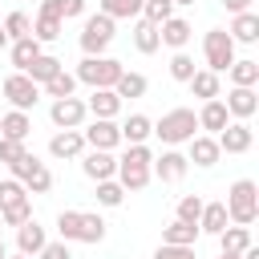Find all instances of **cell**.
I'll return each mask as SVG.
<instances>
[{
    "label": "cell",
    "instance_id": "42",
    "mask_svg": "<svg viewBox=\"0 0 259 259\" xmlns=\"http://www.w3.org/2000/svg\"><path fill=\"white\" fill-rule=\"evenodd\" d=\"M0 219H4V227H20V223L32 219V202H28V198H24V202H12V206L0 210Z\"/></svg>",
    "mask_w": 259,
    "mask_h": 259
},
{
    "label": "cell",
    "instance_id": "37",
    "mask_svg": "<svg viewBox=\"0 0 259 259\" xmlns=\"http://www.w3.org/2000/svg\"><path fill=\"white\" fill-rule=\"evenodd\" d=\"M125 202V190H121V182L117 178H105V182H97V206H121Z\"/></svg>",
    "mask_w": 259,
    "mask_h": 259
},
{
    "label": "cell",
    "instance_id": "45",
    "mask_svg": "<svg viewBox=\"0 0 259 259\" xmlns=\"http://www.w3.org/2000/svg\"><path fill=\"white\" fill-rule=\"evenodd\" d=\"M49 186H53V170H49V166L40 162V166H36V174H32V178L24 182V190H28V194H45Z\"/></svg>",
    "mask_w": 259,
    "mask_h": 259
},
{
    "label": "cell",
    "instance_id": "51",
    "mask_svg": "<svg viewBox=\"0 0 259 259\" xmlns=\"http://www.w3.org/2000/svg\"><path fill=\"white\" fill-rule=\"evenodd\" d=\"M219 259H243V255H231V251H223V255H219Z\"/></svg>",
    "mask_w": 259,
    "mask_h": 259
},
{
    "label": "cell",
    "instance_id": "7",
    "mask_svg": "<svg viewBox=\"0 0 259 259\" xmlns=\"http://www.w3.org/2000/svg\"><path fill=\"white\" fill-rule=\"evenodd\" d=\"M4 97H8V105H12V109L28 113V109L40 101V85H36V81H28L24 73H8V77H4Z\"/></svg>",
    "mask_w": 259,
    "mask_h": 259
},
{
    "label": "cell",
    "instance_id": "17",
    "mask_svg": "<svg viewBox=\"0 0 259 259\" xmlns=\"http://www.w3.org/2000/svg\"><path fill=\"white\" fill-rule=\"evenodd\" d=\"M49 154H53V158H81V154H85L81 130H57V134L49 138Z\"/></svg>",
    "mask_w": 259,
    "mask_h": 259
},
{
    "label": "cell",
    "instance_id": "9",
    "mask_svg": "<svg viewBox=\"0 0 259 259\" xmlns=\"http://www.w3.org/2000/svg\"><path fill=\"white\" fill-rule=\"evenodd\" d=\"M49 117H53L57 130H81V121L89 117V109H85L81 97H61V101L49 105Z\"/></svg>",
    "mask_w": 259,
    "mask_h": 259
},
{
    "label": "cell",
    "instance_id": "20",
    "mask_svg": "<svg viewBox=\"0 0 259 259\" xmlns=\"http://www.w3.org/2000/svg\"><path fill=\"white\" fill-rule=\"evenodd\" d=\"M227 36H231L235 45H255V40H259V12H239V16L231 20Z\"/></svg>",
    "mask_w": 259,
    "mask_h": 259
},
{
    "label": "cell",
    "instance_id": "12",
    "mask_svg": "<svg viewBox=\"0 0 259 259\" xmlns=\"http://www.w3.org/2000/svg\"><path fill=\"white\" fill-rule=\"evenodd\" d=\"M223 105H227L231 121H251L255 109H259V93H255V89H235V85H231V93H227Z\"/></svg>",
    "mask_w": 259,
    "mask_h": 259
},
{
    "label": "cell",
    "instance_id": "34",
    "mask_svg": "<svg viewBox=\"0 0 259 259\" xmlns=\"http://www.w3.org/2000/svg\"><path fill=\"white\" fill-rule=\"evenodd\" d=\"M0 28H4L8 45H12V40H24V36H32V20H28V12H8V16L0 20Z\"/></svg>",
    "mask_w": 259,
    "mask_h": 259
},
{
    "label": "cell",
    "instance_id": "10",
    "mask_svg": "<svg viewBox=\"0 0 259 259\" xmlns=\"http://www.w3.org/2000/svg\"><path fill=\"white\" fill-rule=\"evenodd\" d=\"M81 138H85L89 150H105V154H113V150L121 146V130H117V121H105V117H93V125L81 130Z\"/></svg>",
    "mask_w": 259,
    "mask_h": 259
},
{
    "label": "cell",
    "instance_id": "14",
    "mask_svg": "<svg viewBox=\"0 0 259 259\" xmlns=\"http://www.w3.org/2000/svg\"><path fill=\"white\" fill-rule=\"evenodd\" d=\"M190 154H186V162H194V166H202V170H210L219 158H223V150H219V142L210 138V134H194L190 142Z\"/></svg>",
    "mask_w": 259,
    "mask_h": 259
},
{
    "label": "cell",
    "instance_id": "36",
    "mask_svg": "<svg viewBox=\"0 0 259 259\" xmlns=\"http://www.w3.org/2000/svg\"><path fill=\"white\" fill-rule=\"evenodd\" d=\"M146 89H150V85H146V77H142V73H130V69H125V73L117 77V85H113V93H117L121 101H125V97H142Z\"/></svg>",
    "mask_w": 259,
    "mask_h": 259
},
{
    "label": "cell",
    "instance_id": "26",
    "mask_svg": "<svg viewBox=\"0 0 259 259\" xmlns=\"http://www.w3.org/2000/svg\"><path fill=\"white\" fill-rule=\"evenodd\" d=\"M61 28H65V20H61V16H53V12H36V20H32V40L49 45V40H57V36H61Z\"/></svg>",
    "mask_w": 259,
    "mask_h": 259
},
{
    "label": "cell",
    "instance_id": "8",
    "mask_svg": "<svg viewBox=\"0 0 259 259\" xmlns=\"http://www.w3.org/2000/svg\"><path fill=\"white\" fill-rule=\"evenodd\" d=\"M214 142H219L223 154H247V150L255 146V130H251L247 121H227V125L214 134Z\"/></svg>",
    "mask_w": 259,
    "mask_h": 259
},
{
    "label": "cell",
    "instance_id": "44",
    "mask_svg": "<svg viewBox=\"0 0 259 259\" xmlns=\"http://www.w3.org/2000/svg\"><path fill=\"white\" fill-rule=\"evenodd\" d=\"M24 198H28V190H24L16 178H4V182H0V210L12 206V202H24Z\"/></svg>",
    "mask_w": 259,
    "mask_h": 259
},
{
    "label": "cell",
    "instance_id": "16",
    "mask_svg": "<svg viewBox=\"0 0 259 259\" xmlns=\"http://www.w3.org/2000/svg\"><path fill=\"white\" fill-rule=\"evenodd\" d=\"M45 243H49V235H45V227H40L36 219H28V223H20V227H16V251H20V255L36 259Z\"/></svg>",
    "mask_w": 259,
    "mask_h": 259
},
{
    "label": "cell",
    "instance_id": "27",
    "mask_svg": "<svg viewBox=\"0 0 259 259\" xmlns=\"http://www.w3.org/2000/svg\"><path fill=\"white\" fill-rule=\"evenodd\" d=\"M8 53H12V65H16V73H24L36 57H40V40H32V36H24V40H12L8 45Z\"/></svg>",
    "mask_w": 259,
    "mask_h": 259
},
{
    "label": "cell",
    "instance_id": "6",
    "mask_svg": "<svg viewBox=\"0 0 259 259\" xmlns=\"http://www.w3.org/2000/svg\"><path fill=\"white\" fill-rule=\"evenodd\" d=\"M202 57H206V69L210 73H227L235 65V40L227 36V28H210L202 36Z\"/></svg>",
    "mask_w": 259,
    "mask_h": 259
},
{
    "label": "cell",
    "instance_id": "11",
    "mask_svg": "<svg viewBox=\"0 0 259 259\" xmlns=\"http://www.w3.org/2000/svg\"><path fill=\"white\" fill-rule=\"evenodd\" d=\"M186 170H190V162H186V154H178V150H162V158L150 162V174H154L158 182H182Z\"/></svg>",
    "mask_w": 259,
    "mask_h": 259
},
{
    "label": "cell",
    "instance_id": "41",
    "mask_svg": "<svg viewBox=\"0 0 259 259\" xmlns=\"http://www.w3.org/2000/svg\"><path fill=\"white\" fill-rule=\"evenodd\" d=\"M170 16H174V4L170 0H146L142 4V20H150V24H162Z\"/></svg>",
    "mask_w": 259,
    "mask_h": 259
},
{
    "label": "cell",
    "instance_id": "53",
    "mask_svg": "<svg viewBox=\"0 0 259 259\" xmlns=\"http://www.w3.org/2000/svg\"><path fill=\"white\" fill-rule=\"evenodd\" d=\"M0 20H4V16H0ZM4 45H8V36H4V28H0V49H4Z\"/></svg>",
    "mask_w": 259,
    "mask_h": 259
},
{
    "label": "cell",
    "instance_id": "21",
    "mask_svg": "<svg viewBox=\"0 0 259 259\" xmlns=\"http://www.w3.org/2000/svg\"><path fill=\"white\" fill-rule=\"evenodd\" d=\"M117 130H121V142H125V146H146V138L154 134V121H150L146 113H130Z\"/></svg>",
    "mask_w": 259,
    "mask_h": 259
},
{
    "label": "cell",
    "instance_id": "54",
    "mask_svg": "<svg viewBox=\"0 0 259 259\" xmlns=\"http://www.w3.org/2000/svg\"><path fill=\"white\" fill-rule=\"evenodd\" d=\"M170 4H194V0H170Z\"/></svg>",
    "mask_w": 259,
    "mask_h": 259
},
{
    "label": "cell",
    "instance_id": "5",
    "mask_svg": "<svg viewBox=\"0 0 259 259\" xmlns=\"http://www.w3.org/2000/svg\"><path fill=\"white\" fill-rule=\"evenodd\" d=\"M81 53L85 57H105V49L113 45V20L109 16H101V12H93V16H85V24H81Z\"/></svg>",
    "mask_w": 259,
    "mask_h": 259
},
{
    "label": "cell",
    "instance_id": "52",
    "mask_svg": "<svg viewBox=\"0 0 259 259\" xmlns=\"http://www.w3.org/2000/svg\"><path fill=\"white\" fill-rule=\"evenodd\" d=\"M0 259H8V247H4V239H0Z\"/></svg>",
    "mask_w": 259,
    "mask_h": 259
},
{
    "label": "cell",
    "instance_id": "24",
    "mask_svg": "<svg viewBox=\"0 0 259 259\" xmlns=\"http://www.w3.org/2000/svg\"><path fill=\"white\" fill-rule=\"evenodd\" d=\"M227 73H231V85H235V89H255V85H259V61H251V57L235 61Z\"/></svg>",
    "mask_w": 259,
    "mask_h": 259
},
{
    "label": "cell",
    "instance_id": "49",
    "mask_svg": "<svg viewBox=\"0 0 259 259\" xmlns=\"http://www.w3.org/2000/svg\"><path fill=\"white\" fill-rule=\"evenodd\" d=\"M36 259H73V251H69V243H45Z\"/></svg>",
    "mask_w": 259,
    "mask_h": 259
},
{
    "label": "cell",
    "instance_id": "23",
    "mask_svg": "<svg viewBox=\"0 0 259 259\" xmlns=\"http://www.w3.org/2000/svg\"><path fill=\"white\" fill-rule=\"evenodd\" d=\"M28 134H32V117H28V113H20V109H8V113L0 117V138L24 142Z\"/></svg>",
    "mask_w": 259,
    "mask_h": 259
},
{
    "label": "cell",
    "instance_id": "13",
    "mask_svg": "<svg viewBox=\"0 0 259 259\" xmlns=\"http://www.w3.org/2000/svg\"><path fill=\"white\" fill-rule=\"evenodd\" d=\"M190 36H194V28H190V20H182V16H170V20L158 24V40L170 45L174 53H182V49L190 45Z\"/></svg>",
    "mask_w": 259,
    "mask_h": 259
},
{
    "label": "cell",
    "instance_id": "50",
    "mask_svg": "<svg viewBox=\"0 0 259 259\" xmlns=\"http://www.w3.org/2000/svg\"><path fill=\"white\" fill-rule=\"evenodd\" d=\"M227 4V12L231 16H239V12H251V0H223Z\"/></svg>",
    "mask_w": 259,
    "mask_h": 259
},
{
    "label": "cell",
    "instance_id": "28",
    "mask_svg": "<svg viewBox=\"0 0 259 259\" xmlns=\"http://www.w3.org/2000/svg\"><path fill=\"white\" fill-rule=\"evenodd\" d=\"M61 69H65V65H61L53 53H40V57H36V61L24 69V77H28V81H36V85H45V81H49V77H57Z\"/></svg>",
    "mask_w": 259,
    "mask_h": 259
},
{
    "label": "cell",
    "instance_id": "31",
    "mask_svg": "<svg viewBox=\"0 0 259 259\" xmlns=\"http://www.w3.org/2000/svg\"><path fill=\"white\" fill-rule=\"evenodd\" d=\"M142 4H146V0H97L101 16H109V20H130V16H142Z\"/></svg>",
    "mask_w": 259,
    "mask_h": 259
},
{
    "label": "cell",
    "instance_id": "3",
    "mask_svg": "<svg viewBox=\"0 0 259 259\" xmlns=\"http://www.w3.org/2000/svg\"><path fill=\"white\" fill-rule=\"evenodd\" d=\"M194 130H198V117H194V109H186V105H178V109H170V113H162L158 121H154V134L162 138V146H182V142H190L194 138Z\"/></svg>",
    "mask_w": 259,
    "mask_h": 259
},
{
    "label": "cell",
    "instance_id": "25",
    "mask_svg": "<svg viewBox=\"0 0 259 259\" xmlns=\"http://www.w3.org/2000/svg\"><path fill=\"white\" fill-rule=\"evenodd\" d=\"M223 227H227V206L223 202H202V214H198V231H206V235H223Z\"/></svg>",
    "mask_w": 259,
    "mask_h": 259
},
{
    "label": "cell",
    "instance_id": "32",
    "mask_svg": "<svg viewBox=\"0 0 259 259\" xmlns=\"http://www.w3.org/2000/svg\"><path fill=\"white\" fill-rule=\"evenodd\" d=\"M134 49H138V53H146V57H150V53H158V49H162V40H158V24L138 20V24H134Z\"/></svg>",
    "mask_w": 259,
    "mask_h": 259
},
{
    "label": "cell",
    "instance_id": "38",
    "mask_svg": "<svg viewBox=\"0 0 259 259\" xmlns=\"http://www.w3.org/2000/svg\"><path fill=\"white\" fill-rule=\"evenodd\" d=\"M198 214H202V198H198V194H182V198H178V210H174V219H178V223H190V227H198Z\"/></svg>",
    "mask_w": 259,
    "mask_h": 259
},
{
    "label": "cell",
    "instance_id": "46",
    "mask_svg": "<svg viewBox=\"0 0 259 259\" xmlns=\"http://www.w3.org/2000/svg\"><path fill=\"white\" fill-rule=\"evenodd\" d=\"M24 154V142H12V138H0V162L4 166H12L16 158Z\"/></svg>",
    "mask_w": 259,
    "mask_h": 259
},
{
    "label": "cell",
    "instance_id": "39",
    "mask_svg": "<svg viewBox=\"0 0 259 259\" xmlns=\"http://www.w3.org/2000/svg\"><path fill=\"white\" fill-rule=\"evenodd\" d=\"M170 77H174V81H182V85H186V81L194 77V57H190L186 49L170 57Z\"/></svg>",
    "mask_w": 259,
    "mask_h": 259
},
{
    "label": "cell",
    "instance_id": "55",
    "mask_svg": "<svg viewBox=\"0 0 259 259\" xmlns=\"http://www.w3.org/2000/svg\"><path fill=\"white\" fill-rule=\"evenodd\" d=\"M8 259H28V255H20V251H16V255H8Z\"/></svg>",
    "mask_w": 259,
    "mask_h": 259
},
{
    "label": "cell",
    "instance_id": "4",
    "mask_svg": "<svg viewBox=\"0 0 259 259\" xmlns=\"http://www.w3.org/2000/svg\"><path fill=\"white\" fill-rule=\"evenodd\" d=\"M121 73H125V69H121V61H113V57H85L73 77H77L81 85H89V89H113Z\"/></svg>",
    "mask_w": 259,
    "mask_h": 259
},
{
    "label": "cell",
    "instance_id": "30",
    "mask_svg": "<svg viewBox=\"0 0 259 259\" xmlns=\"http://www.w3.org/2000/svg\"><path fill=\"white\" fill-rule=\"evenodd\" d=\"M219 247L223 251H231V255H243L247 247H251V227H223V235H219Z\"/></svg>",
    "mask_w": 259,
    "mask_h": 259
},
{
    "label": "cell",
    "instance_id": "1",
    "mask_svg": "<svg viewBox=\"0 0 259 259\" xmlns=\"http://www.w3.org/2000/svg\"><path fill=\"white\" fill-rule=\"evenodd\" d=\"M150 162H154V154H150V146H125V154L117 158V182H121V190L130 194V190H146L150 186Z\"/></svg>",
    "mask_w": 259,
    "mask_h": 259
},
{
    "label": "cell",
    "instance_id": "15",
    "mask_svg": "<svg viewBox=\"0 0 259 259\" xmlns=\"http://www.w3.org/2000/svg\"><path fill=\"white\" fill-rule=\"evenodd\" d=\"M81 170H85V178L105 182V178H113V174H117V158H113V154H105V150H89V154H81Z\"/></svg>",
    "mask_w": 259,
    "mask_h": 259
},
{
    "label": "cell",
    "instance_id": "29",
    "mask_svg": "<svg viewBox=\"0 0 259 259\" xmlns=\"http://www.w3.org/2000/svg\"><path fill=\"white\" fill-rule=\"evenodd\" d=\"M198 235H202L198 227L178 223V219H174L170 227H162V243H174V247H194V243H198Z\"/></svg>",
    "mask_w": 259,
    "mask_h": 259
},
{
    "label": "cell",
    "instance_id": "47",
    "mask_svg": "<svg viewBox=\"0 0 259 259\" xmlns=\"http://www.w3.org/2000/svg\"><path fill=\"white\" fill-rule=\"evenodd\" d=\"M57 16H61V20H77V16H85V0H57Z\"/></svg>",
    "mask_w": 259,
    "mask_h": 259
},
{
    "label": "cell",
    "instance_id": "40",
    "mask_svg": "<svg viewBox=\"0 0 259 259\" xmlns=\"http://www.w3.org/2000/svg\"><path fill=\"white\" fill-rule=\"evenodd\" d=\"M36 166H40V158H36V154H28V150H24V154H20V158H16V162H12V166H8V170H12V178H16V182H20V186H24V182H28V178H32V174H36Z\"/></svg>",
    "mask_w": 259,
    "mask_h": 259
},
{
    "label": "cell",
    "instance_id": "35",
    "mask_svg": "<svg viewBox=\"0 0 259 259\" xmlns=\"http://www.w3.org/2000/svg\"><path fill=\"white\" fill-rule=\"evenodd\" d=\"M73 89H77V77H73V73H65V69L40 85V93H49L53 101H61V97H73Z\"/></svg>",
    "mask_w": 259,
    "mask_h": 259
},
{
    "label": "cell",
    "instance_id": "48",
    "mask_svg": "<svg viewBox=\"0 0 259 259\" xmlns=\"http://www.w3.org/2000/svg\"><path fill=\"white\" fill-rule=\"evenodd\" d=\"M154 259H194V247H174V243H162L154 251Z\"/></svg>",
    "mask_w": 259,
    "mask_h": 259
},
{
    "label": "cell",
    "instance_id": "43",
    "mask_svg": "<svg viewBox=\"0 0 259 259\" xmlns=\"http://www.w3.org/2000/svg\"><path fill=\"white\" fill-rule=\"evenodd\" d=\"M77 219H81V210H61V214H57V235H61V243H77Z\"/></svg>",
    "mask_w": 259,
    "mask_h": 259
},
{
    "label": "cell",
    "instance_id": "18",
    "mask_svg": "<svg viewBox=\"0 0 259 259\" xmlns=\"http://www.w3.org/2000/svg\"><path fill=\"white\" fill-rule=\"evenodd\" d=\"M85 109H89L93 117H105V121H113V117L121 113V97H117L113 89H93V93H89V101H85Z\"/></svg>",
    "mask_w": 259,
    "mask_h": 259
},
{
    "label": "cell",
    "instance_id": "2",
    "mask_svg": "<svg viewBox=\"0 0 259 259\" xmlns=\"http://www.w3.org/2000/svg\"><path fill=\"white\" fill-rule=\"evenodd\" d=\"M223 206H227V223H235V227H251V223L259 219V186H255L251 178L231 182Z\"/></svg>",
    "mask_w": 259,
    "mask_h": 259
},
{
    "label": "cell",
    "instance_id": "33",
    "mask_svg": "<svg viewBox=\"0 0 259 259\" xmlns=\"http://www.w3.org/2000/svg\"><path fill=\"white\" fill-rule=\"evenodd\" d=\"M101 239H105V219L81 210V219H77V243H101Z\"/></svg>",
    "mask_w": 259,
    "mask_h": 259
},
{
    "label": "cell",
    "instance_id": "19",
    "mask_svg": "<svg viewBox=\"0 0 259 259\" xmlns=\"http://www.w3.org/2000/svg\"><path fill=\"white\" fill-rule=\"evenodd\" d=\"M194 117H198V130H206L210 138H214V134H219V130H223L227 121H231V113H227L223 97H214V101H202V109H198Z\"/></svg>",
    "mask_w": 259,
    "mask_h": 259
},
{
    "label": "cell",
    "instance_id": "22",
    "mask_svg": "<svg viewBox=\"0 0 259 259\" xmlns=\"http://www.w3.org/2000/svg\"><path fill=\"white\" fill-rule=\"evenodd\" d=\"M186 85H190V93L202 97V101H214V97L223 93V81H219V73H210V69H194V77H190Z\"/></svg>",
    "mask_w": 259,
    "mask_h": 259
}]
</instances>
